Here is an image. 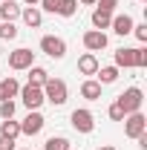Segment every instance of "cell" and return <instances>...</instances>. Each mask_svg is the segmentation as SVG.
<instances>
[{"mask_svg":"<svg viewBox=\"0 0 147 150\" xmlns=\"http://www.w3.org/2000/svg\"><path fill=\"white\" fill-rule=\"evenodd\" d=\"M107 32H98V29H87L84 32V49L87 52H101V49H107Z\"/></svg>","mask_w":147,"mask_h":150,"instance_id":"obj_9","label":"cell"},{"mask_svg":"<svg viewBox=\"0 0 147 150\" xmlns=\"http://www.w3.org/2000/svg\"><path fill=\"white\" fill-rule=\"evenodd\" d=\"M18 150H32V147H18Z\"/></svg>","mask_w":147,"mask_h":150,"instance_id":"obj_34","label":"cell"},{"mask_svg":"<svg viewBox=\"0 0 147 150\" xmlns=\"http://www.w3.org/2000/svg\"><path fill=\"white\" fill-rule=\"evenodd\" d=\"M133 35L139 38V43H147V23H136L133 26Z\"/></svg>","mask_w":147,"mask_h":150,"instance_id":"obj_27","label":"cell"},{"mask_svg":"<svg viewBox=\"0 0 147 150\" xmlns=\"http://www.w3.org/2000/svg\"><path fill=\"white\" fill-rule=\"evenodd\" d=\"M112 23V12H104V9H92V29H98V32H104V29H110Z\"/></svg>","mask_w":147,"mask_h":150,"instance_id":"obj_16","label":"cell"},{"mask_svg":"<svg viewBox=\"0 0 147 150\" xmlns=\"http://www.w3.org/2000/svg\"><path fill=\"white\" fill-rule=\"evenodd\" d=\"M107 115H110L112 121H124V110H121V107H118L115 101L110 104V110H107Z\"/></svg>","mask_w":147,"mask_h":150,"instance_id":"obj_28","label":"cell"},{"mask_svg":"<svg viewBox=\"0 0 147 150\" xmlns=\"http://www.w3.org/2000/svg\"><path fill=\"white\" fill-rule=\"evenodd\" d=\"M58 6H61V0H40L37 3V9L40 12H49V15H58Z\"/></svg>","mask_w":147,"mask_h":150,"instance_id":"obj_25","label":"cell"},{"mask_svg":"<svg viewBox=\"0 0 147 150\" xmlns=\"http://www.w3.org/2000/svg\"><path fill=\"white\" fill-rule=\"evenodd\" d=\"M141 133H147V118L144 112H130V115H124V136L127 139H139Z\"/></svg>","mask_w":147,"mask_h":150,"instance_id":"obj_6","label":"cell"},{"mask_svg":"<svg viewBox=\"0 0 147 150\" xmlns=\"http://www.w3.org/2000/svg\"><path fill=\"white\" fill-rule=\"evenodd\" d=\"M144 67H147V49L136 46V69H144Z\"/></svg>","mask_w":147,"mask_h":150,"instance_id":"obj_26","label":"cell"},{"mask_svg":"<svg viewBox=\"0 0 147 150\" xmlns=\"http://www.w3.org/2000/svg\"><path fill=\"white\" fill-rule=\"evenodd\" d=\"M26 72H29V84H32V87H43V84L49 81V72H46L43 67H37V64H32Z\"/></svg>","mask_w":147,"mask_h":150,"instance_id":"obj_19","label":"cell"},{"mask_svg":"<svg viewBox=\"0 0 147 150\" xmlns=\"http://www.w3.org/2000/svg\"><path fill=\"white\" fill-rule=\"evenodd\" d=\"M23 3H26V6H37L40 0H23Z\"/></svg>","mask_w":147,"mask_h":150,"instance_id":"obj_33","label":"cell"},{"mask_svg":"<svg viewBox=\"0 0 147 150\" xmlns=\"http://www.w3.org/2000/svg\"><path fill=\"white\" fill-rule=\"evenodd\" d=\"M98 78H95V81H98V84H101V87H107V84H115V81H118V67H98Z\"/></svg>","mask_w":147,"mask_h":150,"instance_id":"obj_18","label":"cell"},{"mask_svg":"<svg viewBox=\"0 0 147 150\" xmlns=\"http://www.w3.org/2000/svg\"><path fill=\"white\" fill-rule=\"evenodd\" d=\"M20 101H23V107L26 110H40L43 104H46V98H43V87H32V84H26V87H20Z\"/></svg>","mask_w":147,"mask_h":150,"instance_id":"obj_4","label":"cell"},{"mask_svg":"<svg viewBox=\"0 0 147 150\" xmlns=\"http://www.w3.org/2000/svg\"><path fill=\"white\" fill-rule=\"evenodd\" d=\"M115 64L112 67H118V69H133L136 67V49H130V46H121V49H115Z\"/></svg>","mask_w":147,"mask_h":150,"instance_id":"obj_11","label":"cell"},{"mask_svg":"<svg viewBox=\"0 0 147 150\" xmlns=\"http://www.w3.org/2000/svg\"><path fill=\"white\" fill-rule=\"evenodd\" d=\"M43 98H46L52 107H64L66 98H69V87H66V81H61V78H52V75H49V81L43 84Z\"/></svg>","mask_w":147,"mask_h":150,"instance_id":"obj_1","label":"cell"},{"mask_svg":"<svg viewBox=\"0 0 147 150\" xmlns=\"http://www.w3.org/2000/svg\"><path fill=\"white\" fill-rule=\"evenodd\" d=\"M139 3H147V0H139Z\"/></svg>","mask_w":147,"mask_h":150,"instance_id":"obj_35","label":"cell"},{"mask_svg":"<svg viewBox=\"0 0 147 150\" xmlns=\"http://www.w3.org/2000/svg\"><path fill=\"white\" fill-rule=\"evenodd\" d=\"M95 6H98V9H104V12H112V15H115L118 0H95Z\"/></svg>","mask_w":147,"mask_h":150,"instance_id":"obj_29","label":"cell"},{"mask_svg":"<svg viewBox=\"0 0 147 150\" xmlns=\"http://www.w3.org/2000/svg\"><path fill=\"white\" fill-rule=\"evenodd\" d=\"M78 6H95V0H78Z\"/></svg>","mask_w":147,"mask_h":150,"instance_id":"obj_31","label":"cell"},{"mask_svg":"<svg viewBox=\"0 0 147 150\" xmlns=\"http://www.w3.org/2000/svg\"><path fill=\"white\" fill-rule=\"evenodd\" d=\"M0 136L18 139V136H20V121H15V118H3V121H0Z\"/></svg>","mask_w":147,"mask_h":150,"instance_id":"obj_20","label":"cell"},{"mask_svg":"<svg viewBox=\"0 0 147 150\" xmlns=\"http://www.w3.org/2000/svg\"><path fill=\"white\" fill-rule=\"evenodd\" d=\"M0 150H18V147H15V139H6V136H0Z\"/></svg>","mask_w":147,"mask_h":150,"instance_id":"obj_30","label":"cell"},{"mask_svg":"<svg viewBox=\"0 0 147 150\" xmlns=\"http://www.w3.org/2000/svg\"><path fill=\"white\" fill-rule=\"evenodd\" d=\"M133 26H136V20L130 18L127 12H124V15H112L110 29H112V32H115L118 38H127V35H133Z\"/></svg>","mask_w":147,"mask_h":150,"instance_id":"obj_10","label":"cell"},{"mask_svg":"<svg viewBox=\"0 0 147 150\" xmlns=\"http://www.w3.org/2000/svg\"><path fill=\"white\" fill-rule=\"evenodd\" d=\"M40 52L49 58H55V61H61V58L66 55V40L58 35H43L40 38Z\"/></svg>","mask_w":147,"mask_h":150,"instance_id":"obj_5","label":"cell"},{"mask_svg":"<svg viewBox=\"0 0 147 150\" xmlns=\"http://www.w3.org/2000/svg\"><path fill=\"white\" fill-rule=\"evenodd\" d=\"M20 9H23V6H18L15 0H3V3H0V20H12V23H15V20L20 18Z\"/></svg>","mask_w":147,"mask_h":150,"instance_id":"obj_17","label":"cell"},{"mask_svg":"<svg viewBox=\"0 0 147 150\" xmlns=\"http://www.w3.org/2000/svg\"><path fill=\"white\" fill-rule=\"evenodd\" d=\"M95 150H115L112 144H101V147H95Z\"/></svg>","mask_w":147,"mask_h":150,"instance_id":"obj_32","label":"cell"},{"mask_svg":"<svg viewBox=\"0 0 147 150\" xmlns=\"http://www.w3.org/2000/svg\"><path fill=\"white\" fill-rule=\"evenodd\" d=\"M20 20H23L29 29H40V23H43V12H40L37 6H26V9H20Z\"/></svg>","mask_w":147,"mask_h":150,"instance_id":"obj_13","label":"cell"},{"mask_svg":"<svg viewBox=\"0 0 147 150\" xmlns=\"http://www.w3.org/2000/svg\"><path fill=\"white\" fill-rule=\"evenodd\" d=\"M20 93V84L15 75H6L3 81H0V101H9V98H18Z\"/></svg>","mask_w":147,"mask_h":150,"instance_id":"obj_14","label":"cell"},{"mask_svg":"<svg viewBox=\"0 0 147 150\" xmlns=\"http://www.w3.org/2000/svg\"><path fill=\"white\" fill-rule=\"evenodd\" d=\"M69 124H72L78 133L90 136V133L95 130V115H92L87 107H78V110H72V115H69Z\"/></svg>","mask_w":147,"mask_h":150,"instance_id":"obj_3","label":"cell"},{"mask_svg":"<svg viewBox=\"0 0 147 150\" xmlns=\"http://www.w3.org/2000/svg\"><path fill=\"white\" fill-rule=\"evenodd\" d=\"M15 110H18L15 98H9V101H0V118H15Z\"/></svg>","mask_w":147,"mask_h":150,"instance_id":"obj_24","label":"cell"},{"mask_svg":"<svg viewBox=\"0 0 147 150\" xmlns=\"http://www.w3.org/2000/svg\"><path fill=\"white\" fill-rule=\"evenodd\" d=\"M101 84L95 81V78H87L84 84H81V98H87V101H101Z\"/></svg>","mask_w":147,"mask_h":150,"instance_id":"obj_15","label":"cell"},{"mask_svg":"<svg viewBox=\"0 0 147 150\" xmlns=\"http://www.w3.org/2000/svg\"><path fill=\"white\" fill-rule=\"evenodd\" d=\"M46 127V118L40 110H29V115L20 121V136H37V133Z\"/></svg>","mask_w":147,"mask_h":150,"instance_id":"obj_8","label":"cell"},{"mask_svg":"<svg viewBox=\"0 0 147 150\" xmlns=\"http://www.w3.org/2000/svg\"><path fill=\"white\" fill-rule=\"evenodd\" d=\"M115 104L124 110V115H130V112H139V110H141V104H144V93H141L139 87H127L124 93L115 98Z\"/></svg>","mask_w":147,"mask_h":150,"instance_id":"obj_2","label":"cell"},{"mask_svg":"<svg viewBox=\"0 0 147 150\" xmlns=\"http://www.w3.org/2000/svg\"><path fill=\"white\" fill-rule=\"evenodd\" d=\"M98 58H95V52H84V55L78 58V72L81 75H87V78H92V75L98 72Z\"/></svg>","mask_w":147,"mask_h":150,"instance_id":"obj_12","label":"cell"},{"mask_svg":"<svg viewBox=\"0 0 147 150\" xmlns=\"http://www.w3.org/2000/svg\"><path fill=\"white\" fill-rule=\"evenodd\" d=\"M43 150H69V139H64V136H52V139H46Z\"/></svg>","mask_w":147,"mask_h":150,"instance_id":"obj_22","label":"cell"},{"mask_svg":"<svg viewBox=\"0 0 147 150\" xmlns=\"http://www.w3.org/2000/svg\"><path fill=\"white\" fill-rule=\"evenodd\" d=\"M18 35H20V29L12 20H0V40H15Z\"/></svg>","mask_w":147,"mask_h":150,"instance_id":"obj_21","label":"cell"},{"mask_svg":"<svg viewBox=\"0 0 147 150\" xmlns=\"http://www.w3.org/2000/svg\"><path fill=\"white\" fill-rule=\"evenodd\" d=\"M32 64H35V52L26 49V46H20V49H15V52H9V69H15V72L29 69Z\"/></svg>","mask_w":147,"mask_h":150,"instance_id":"obj_7","label":"cell"},{"mask_svg":"<svg viewBox=\"0 0 147 150\" xmlns=\"http://www.w3.org/2000/svg\"><path fill=\"white\" fill-rule=\"evenodd\" d=\"M75 12H78V0H61V6H58L61 18H72Z\"/></svg>","mask_w":147,"mask_h":150,"instance_id":"obj_23","label":"cell"}]
</instances>
